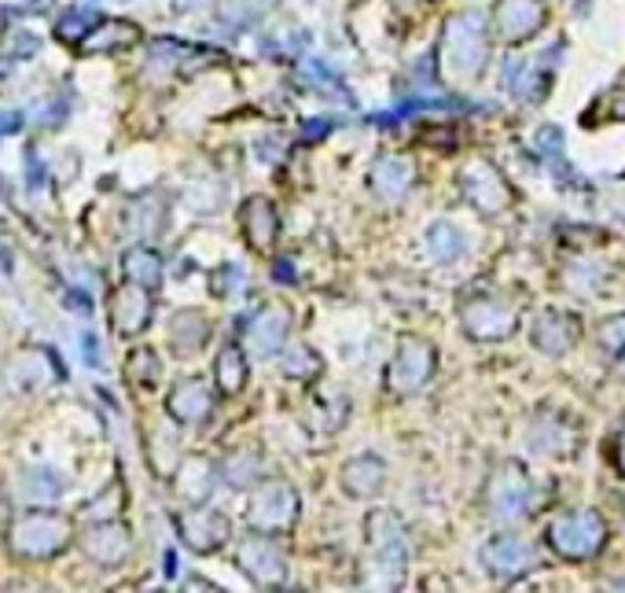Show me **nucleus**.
I'll return each instance as SVG.
<instances>
[{"mask_svg": "<svg viewBox=\"0 0 625 593\" xmlns=\"http://www.w3.org/2000/svg\"><path fill=\"white\" fill-rule=\"evenodd\" d=\"M211 333H214V325L203 310H181L177 317H173L170 339L181 355H199V350L206 347V339H211Z\"/></svg>", "mask_w": 625, "mask_h": 593, "instance_id": "a878e982", "label": "nucleus"}, {"mask_svg": "<svg viewBox=\"0 0 625 593\" xmlns=\"http://www.w3.org/2000/svg\"><path fill=\"white\" fill-rule=\"evenodd\" d=\"M287 333H291V310H287L284 303H269V306H262L254 317L243 321L239 347L247 350L250 358H273L284 350Z\"/></svg>", "mask_w": 625, "mask_h": 593, "instance_id": "9d476101", "label": "nucleus"}, {"mask_svg": "<svg viewBox=\"0 0 625 593\" xmlns=\"http://www.w3.org/2000/svg\"><path fill=\"white\" fill-rule=\"evenodd\" d=\"M214 406H217L214 384L199 380V376H188V380H181L166 395V413L177 420V425H184V428L203 425V420L214 413Z\"/></svg>", "mask_w": 625, "mask_h": 593, "instance_id": "2eb2a0df", "label": "nucleus"}, {"mask_svg": "<svg viewBox=\"0 0 625 593\" xmlns=\"http://www.w3.org/2000/svg\"><path fill=\"white\" fill-rule=\"evenodd\" d=\"M81 344H85V361H89V365H103V358H100V344H96V339L85 336V339H81Z\"/></svg>", "mask_w": 625, "mask_h": 593, "instance_id": "e433bc0d", "label": "nucleus"}, {"mask_svg": "<svg viewBox=\"0 0 625 593\" xmlns=\"http://www.w3.org/2000/svg\"><path fill=\"white\" fill-rule=\"evenodd\" d=\"M155 317V299L152 292L141 284H122L111 299V321L119 336H141Z\"/></svg>", "mask_w": 625, "mask_h": 593, "instance_id": "dca6fc26", "label": "nucleus"}, {"mask_svg": "<svg viewBox=\"0 0 625 593\" xmlns=\"http://www.w3.org/2000/svg\"><path fill=\"white\" fill-rule=\"evenodd\" d=\"M482 561H485V568H490L496 579H519V575H526L530 568L537 564V553L530 550L526 539H519V534L504 531V534H493V539L485 542Z\"/></svg>", "mask_w": 625, "mask_h": 593, "instance_id": "ddd939ff", "label": "nucleus"}, {"mask_svg": "<svg viewBox=\"0 0 625 593\" xmlns=\"http://www.w3.org/2000/svg\"><path fill=\"white\" fill-rule=\"evenodd\" d=\"M387 483V464L372 458V453H361V458L346 461L342 469V490L350 498H376Z\"/></svg>", "mask_w": 625, "mask_h": 593, "instance_id": "5701e85b", "label": "nucleus"}, {"mask_svg": "<svg viewBox=\"0 0 625 593\" xmlns=\"http://www.w3.org/2000/svg\"><path fill=\"white\" fill-rule=\"evenodd\" d=\"M485 509H490V517L496 520L530 517V509H534V483H530L523 464L504 461L501 469L490 476V483H485Z\"/></svg>", "mask_w": 625, "mask_h": 593, "instance_id": "6e6552de", "label": "nucleus"}, {"mask_svg": "<svg viewBox=\"0 0 625 593\" xmlns=\"http://www.w3.org/2000/svg\"><path fill=\"white\" fill-rule=\"evenodd\" d=\"M63 303L71 306V310H81V314L92 310V299H85V292H78V288H66L63 292Z\"/></svg>", "mask_w": 625, "mask_h": 593, "instance_id": "f704fd0d", "label": "nucleus"}, {"mask_svg": "<svg viewBox=\"0 0 625 593\" xmlns=\"http://www.w3.org/2000/svg\"><path fill=\"white\" fill-rule=\"evenodd\" d=\"M239 229L254 251H269L276 244V233H280V214H276V203L265 200V196H250L239 207Z\"/></svg>", "mask_w": 625, "mask_h": 593, "instance_id": "6ab92c4d", "label": "nucleus"}, {"mask_svg": "<svg viewBox=\"0 0 625 593\" xmlns=\"http://www.w3.org/2000/svg\"><path fill=\"white\" fill-rule=\"evenodd\" d=\"M460 325L471 339H482V344H496V339H508L519 325V306L504 295L493 292H474L460 303Z\"/></svg>", "mask_w": 625, "mask_h": 593, "instance_id": "423d86ee", "label": "nucleus"}, {"mask_svg": "<svg viewBox=\"0 0 625 593\" xmlns=\"http://www.w3.org/2000/svg\"><path fill=\"white\" fill-rule=\"evenodd\" d=\"M92 22H96V16H92V11H85V8H66L63 16H60V22H55V38L66 41V44H78V41L92 30Z\"/></svg>", "mask_w": 625, "mask_h": 593, "instance_id": "7c9ffc66", "label": "nucleus"}, {"mask_svg": "<svg viewBox=\"0 0 625 593\" xmlns=\"http://www.w3.org/2000/svg\"><path fill=\"white\" fill-rule=\"evenodd\" d=\"M611 464H615V472L618 476H625V428L618 431V436L615 439H611Z\"/></svg>", "mask_w": 625, "mask_h": 593, "instance_id": "72a5a7b5", "label": "nucleus"}, {"mask_svg": "<svg viewBox=\"0 0 625 593\" xmlns=\"http://www.w3.org/2000/svg\"><path fill=\"white\" fill-rule=\"evenodd\" d=\"M247 350H243L239 344H228L222 347V355L214 358V391L217 395H225V398H233L239 395L243 387H247Z\"/></svg>", "mask_w": 625, "mask_h": 593, "instance_id": "393cba45", "label": "nucleus"}, {"mask_svg": "<svg viewBox=\"0 0 625 593\" xmlns=\"http://www.w3.org/2000/svg\"><path fill=\"white\" fill-rule=\"evenodd\" d=\"M303 517V498L298 490L280 476L258 479V487L250 490V505H247V528L254 534H273L280 539Z\"/></svg>", "mask_w": 625, "mask_h": 593, "instance_id": "39448f33", "label": "nucleus"}, {"mask_svg": "<svg viewBox=\"0 0 625 593\" xmlns=\"http://www.w3.org/2000/svg\"><path fill=\"white\" fill-rule=\"evenodd\" d=\"M611 111H615V115H618V119H625V89H622V93H618V100H615V108H611Z\"/></svg>", "mask_w": 625, "mask_h": 593, "instance_id": "4c0bfd02", "label": "nucleus"}, {"mask_svg": "<svg viewBox=\"0 0 625 593\" xmlns=\"http://www.w3.org/2000/svg\"><path fill=\"white\" fill-rule=\"evenodd\" d=\"M125 376H130V384L136 387H158V376H162V361L155 350H133L130 361H125Z\"/></svg>", "mask_w": 625, "mask_h": 593, "instance_id": "c85d7f7f", "label": "nucleus"}, {"mask_svg": "<svg viewBox=\"0 0 625 593\" xmlns=\"http://www.w3.org/2000/svg\"><path fill=\"white\" fill-rule=\"evenodd\" d=\"M577 336H582V325H577L574 314L563 310H545L534 325V347L545 350V355H566Z\"/></svg>", "mask_w": 625, "mask_h": 593, "instance_id": "412c9836", "label": "nucleus"}, {"mask_svg": "<svg viewBox=\"0 0 625 593\" xmlns=\"http://www.w3.org/2000/svg\"><path fill=\"white\" fill-rule=\"evenodd\" d=\"M460 192H464V200L482 214H501V211H508V203H512L508 181L496 174V166H490L485 159H474L471 166H464V174H460Z\"/></svg>", "mask_w": 625, "mask_h": 593, "instance_id": "f8f14e48", "label": "nucleus"}, {"mask_svg": "<svg viewBox=\"0 0 625 593\" xmlns=\"http://www.w3.org/2000/svg\"><path fill=\"white\" fill-rule=\"evenodd\" d=\"M368 561L361 572L365 593H398L409 568V542H404V523L393 509H372L365 520Z\"/></svg>", "mask_w": 625, "mask_h": 593, "instance_id": "f257e3e1", "label": "nucleus"}, {"mask_svg": "<svg viewBox=\"0 0 625 593\" xmlns=\"http://www.w3.org/2000/svg\"><path fill=\"white\" fill-rule=\"evenodd\" d=\"M236 564H239V572L247 575L254 586H262V590H276L287 579L284 550H280V542H276L273 534H254L250 531L247 539L239 542Z\"/></svg>", "mask_w": 625, "mask_h": 593, "instance_id": "9b49d317", "label": "nucleus"}, {"mask_svg": "<svg viewBox=\"0 0 625 593\" xmlns=\"http://www.w3.org/2000/svg\"><path fill=\"white\" fill-rule=\"evenodd\" d=\"M412 177H416V166L409 163V159L387 155V159H379V163L372 166V177H368V185H372V192L383 203H398V200L409 196Z\"/></svg>", "mask_w": 625, "mask_h": 593, "instance_id": "4be33fe9", "label": "nucleus"}, {"mask_svg": "<svg viewBox=\"0 0 625 593\" xmlns=\"http://www.w3.org/2000/svg\"><path fill=\"white\" fill-rule=\"evenodd\" d=\"M600 344H604V350L611 355V365L625 376V314L604 321V328H600Z\"/></svg>", "mask_w": 625, "mask_h": 593, "instance_id": "2f4dec72", "label": "nucleus"}, {"mask_svg": "<svg viewBox=\"0 0 625 593\" xmlns=\"http://www.w3.org/2000/svg\"><path fill=\"white\" fill-rule=\"evenodd\" d=\"M545 545L560 561H593L607 545V523L596 509H563L549 520Z\"/></svg>", "mask_w": 625, "mask_h": 593, "instance_id": "7ed1b4c3", "label": "nucleus"}, {"mask_svg": "<svg viewBox=\"0 0 625 593\" xmlns=\"http://www.w3.org/2000/svg\"><path fill=\"white\" fill-rule=\"evenodd\" d=\"M74 542V520L52 509H33L8 528V553L19 561H52Z\"/></svg>", "mask_w": 625, "mask_h": 593, "instance_id": "f03ea898", "label": "nucleus"}, {"mask_svg": "<svg viewBox=\"0 0 625 593\" xmlns=\"http://www.w3.org/2000/svg\"><path fill=\"white\" fill-rule=\"evenodd\" d=\"M604 593H625V579H615V583H607Z\"/></svg>", "mask_w": 625, "mask_h": 593, "instance_id": "58836bf2", "label": "nucleus"}, {"mask_svg": "<svg viewBox=\"0 0 625 593\" xmlns=\"http://www.w3.org/2000/svg\"><path fill=\"white\" fill-rule=\"evenodd\" d=\"M122 273H125V280H130V284H141V288L155 292L162 284V277H166V262H162V255L155 247L136 244V247H130L122 255Z\"/></svg>", "mask_w": 625, "mask_h": 593, "instance_id": "b1692460", "label": "nucleus"}, {"mask_svg": "<svg viewBox=\"0 0 625 593\" xmlns=\"http://www.w3.org/2000/svg\"><path fill=\"white\" fill-rule=\"evenodd\" d=\"M434 365H438L434 344H427L423 336H401V344H398V350H393V358L383 372L387 391L398 395V398H409L416 391H423L434 376Z\"/></svg>", "mask_w": 625, "mask_h": 593, "instance_id": "0eeeda50", "label": "nucleus"}, {"mask_svg": "<svg viewBox=\"0 0 625 593\" xmlns=\"http://www.w3.org/2000/svg\"><path fill=\"white\" fill-rule=\"evenodd\" d=\"M222 472L228 483H236V487H247L254 483V479H262V453L258 450H243V453H233L225 464H222Z\"/></svg>", "mask_w": 625, "mask_h": 593, "instance_id": "cd10ccee", "label": "nucleus"}, {"mask_svg": "<svg viewBox=\"0 0 625 593\" xmlns=\"http://www.w3.org/2000/svg\"><path fill=\"white\" fill-rule=\"evenodd\" d=\"M173 528L177 539L188 545L192 553H217L222 545L233 539V523L222 509L214 505H184L181 512H173Z\"/></svg>", "mask_w": 625, "mask_h": 593, "instance_id": "1a4fd4ad", "label": "nucleus"}, {"mask_svg": "<svg viewBox=\"0 0 625 593\" xmlns=\"http://www.w3.org/2000/svg\"><path fill=\"white\" fill-rule=\"evenodd\" d=\"M320 369H324V361L312 355L306 344H298L284 355V372L295 376V380H317Z\"/></svg>", "mask_w": 625, "mask_h": 593, "instance_id": "c756f323", "label": "nucleus"}, {"mask_svg": "<svg viewBox=\"0 0 625 593\" xmlns=\"http://www.w3.org/2000/svg\"><path fill=\"white\" fill-rule=\"evenodd\" d=\"M545 22V4L541 0H501L493 8V30L508 44L530 41Z\"/></svg>", "mask_w": 625, "mask_h": 593, "instance_id": "4468645a", "label": "nucleus"}, {"mask_svg": "<svg viewBox=\"0 0 625 593\" xmlns=\"http://www.w3.org/2000/svg\"><path fill=\"white\" fill-rule=\"evenodd\" d=\"M427 247H431V255L438 262H453V258L464 255V236H460L457 225L434 222L431 229H427Z\"/></svg>", "mask_w": 625, "mask_h": 593, "instance_id": "bb28decb", "label": "nucleus"}, {"mask_svg": "<svg viewBox=\"0 0 625 593\" xmlns=\"http://www.w3.org/2000/svg\"><path fill=\"white\" fill-rule=\"evenodd\" d=\"M81 545H85V553L96 564H122L125 553H130V531H125V523H119V517H114V520H96L85 531Z\"/></svg>", "mask_w": 625, "mask_h": 593, "instance_id": "aec40b11", "label": "nucleus"}, {"mask_svg": "<svg viewBox=\"0 0 625 593\" xmlns=\"http://www.w3.org/2000/svg\"><path fill=\"white\" fill-rule=\"evenodd\" d=\"M331 130H335V122H328V119L306 122V125H303V141H317V136H324V133H331Z\"/></svg>", "mask_w": 625, "mask_h": 593, "instance_id": "c9c22d12", "label": "nucleus"}, {"mask_svg": "<svg viewBox=\"0 0 625 593\" xmlns=\"http://www.w3.org/2000/svg\"><path fill=\"white\" fill-rule=\"evenodd\" d=\"M141 41V27L130 19H96L92 30L78 41V49L85 55H111L122 49H133Z\"/></svg>", "mask_w": 625, "mask_h": 593, "instance_id": "a211bd4d", "label": "nucleus"}, {"mask_svg": "<svg viewBox=\"0 0 625 593\" xmlns=\"http://www.w3.org/2000/svg\"><path fill=\"white\" fill-rule=\"evenodd\" d=\"M243 288H247V273H243L236 262H225L222 269L211 273V292L217 299H236Z\"/></svg>", "mask_w": 625, "mask_h": 593, "instance_id": "473e14b6", "label": "nucleus"}, {"mask_svg": "<svg viewBox=\"0 0 625 593\" xmlns=\"http://www.w3.org/2000/svg\"><path fill=\"white\" fill-rule=\"evenodd\" d=\"M214 483H217V464L206 461L203 453H188V458L177 461L173 487H177V498L184 505H203V501H211Z\"/></svg>", "mask_w": 625, "mask_h": 593, "instance_id": "f3484780", "label": "nucleus"}, {"mask_svg": "<svg viewBox=\"0 0 625 593\" xmlns=\"http://www.w3.org/2000/svg\"><path fill=\"white\" fill-rule=\"evenodd\" d=\"M485 52H490V38H485L482 16L464 11L445 22L442 33V74L453 82H468V78L482 74Z\"/></svg>", "mask_w": 625, "mask_h": 593, "instance_id": "20e7f679", "label": "nucleus"}]
</instances>
